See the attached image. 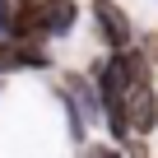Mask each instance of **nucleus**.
<instances>
[{
	"instance_id": "nucleus-1",
	"label": "nucleus",
	"mask_w": 158,
	"mask_h": 158,
	"mask_svg": "<svg viewBox=\"0 0 158 158\" xmlns=\"http://www.w3.org/2000/svg\"><path fill=\"white\" fill-rule=\"evenodd\" d=\"M93 19H98V28H102V37H107V47L116 56L130 51V19L112 5V0H93Z\"/></svg>"
},
{
	"instance_id": "nucleus-2",
	"label": "nucleus",
	"mask_w": 158,
	"mask_h": 158,
	"mask_svg": "<svg viewBox=\"0 0 158 158\" xmlns=\"http://www.w3.org/2000/svg\"><path fill=\"white\" fill-rule=\"evenodd\" d=\"M126 126H130L135 135H149V130L158 126V93H153V84H149V89H135V93L126 98Z\"/></svg>"
},
{
	"instance_id": "nucleus-3",
	"label": "nucleus",
	"mask_w": 158,
	"mask_h": 158,
	"mask_svg": "<svg viewBox=\"0 0 158 158\" xmlns=\"http://www.w3.org/2000/svg\"><path fill=\"white\" fill-rule=\"evenodd\" d=\"M10 37H23V42H42L47 28H42V0H19L10 10Z\"/></svg>"
},
{
	"instance_id": "nucleus-4",
	"label": "nucleus",
	"mask_w": 158,
	"mask_h": 158,
	"mask_svg": "<svg viewBox=\"0 0 158 158\" xmlns=\"http://www.w3.org/2000/svg\"><path fill=\"white\" fill-rule=\"evenodd\" d=\"M74 19H79V5H74V0H42V28H47V37L70 33Z\"/></svg>"
},
{
	"instance_id": "nucleus-5",
	"label": "nucleus",
	"mask_w": 158,
	"mask_h": 158,
	"mask_svg": "<svg viewBox=\"0 0 158 158\" xmlns=\"http://www.w3.org/2000/svg\"><path fill=\"white\" fill-rule=\"evenodd\" d=\"M19 65H23L19 47H10V42H0V70H19Z\"/></svg>"
},
{
	"instance_id": "nucleus-6",
	"label": "nucleus",
	"mask_w": 158,
	"mask_h": 158,
	"mask_svg": "<svg viewBox=\"0 0 158 158\" xmlns=\"http://www.w3.org/2000/svg\"><path fill=\"white\" fill-rule=\"evenodd\" d=\"M144 51H149V60H158V33H144Z\"/></svg>"
},
{
	"instance_id": "nucleus-7",
	"label": "nucleus",
	"mask_w": 158,
	"mask_h": 158,
	"mask_svg": "<svg viewBox=\"0 0 158 158\" xmlns=\"http://www.w3.org/2000/svg\"><path fill=\"white\" fill-rule=\"evenodd\" d=\"M89 158H121V153H116V149H107V144H93V149H89Z\"/></svg>"
},
{
	"instance_id": "nucleus-8",
	"label": "nucleus",
	"mask_w": 158,
	"mask_h": 158,
	"mask_svg": "<svg viewBox=\"0 0 158 158\" xmlns=\"http://www.w3.org/2000/svg\"><path fill=\"white\" fill-rule=\"evenodd\" d=\"M10 10H14V5H5V0H0V33H10Z\"/></svg>"
},
{
	"instance_id": "nucleus-9",
	"label": "nucleus",
	"mask_w": 158,
	"mask_h": 158,
	"mask_svg": "<svg viewBox=\"0 0 158 158\" xmlns=\"http://www.w3.org/2000/svg\"><path fill=\"white\" fill-rule=\"evenodd\" d=\"M130 158H149V149H135V153H130Z\"/></svg>"
}]
</instances>
